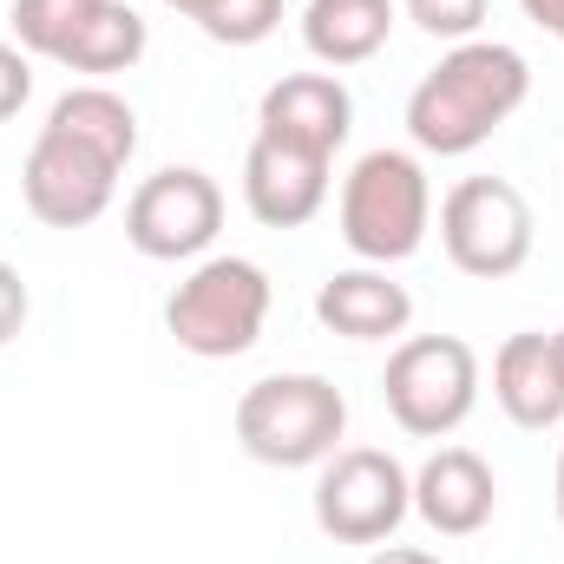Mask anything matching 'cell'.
<instances>
[{"label":"cell","instance_id":"obj_1","mask_svg":"<svg viewBox=\"0 0 564 564\" xmlns=\"http://www.w3.org/2000/svg\"><path fill=\"white\" fill-rule=\"evenodd\" d=\"M139 158V112L112 86H73L53 99L40 139L26 144L20 197L46 230H86L112 210L126 164Z\"/></svg>","mask_w":564,"mask_h":564},{"label":"cell","instance_id":"obj_2","mask_svg":"<svg viewBox=\"0 0 564 564\" xmlns=\"http://www.w3.org/2000/svg\"><path fill=\"white\" fill-rule=\"evenodd\" d=\"M532 99V66L506 40H459L408 93V139L426 158H466Z\"/></svg>","mask_w":564,"mask_h":564},{"label":"cell","instance_id":"obj_3","mask_svg":"<svg viewBox=\"0 0 564 564\" xmlns=\"http://www.w3.org/2000/svg\"><path fill=\"white\" fill-rule=\"evenodd\" d=\"M426 230H433V184L421 158L394 144L355 158V171L341 177V243L361 263L394 270L426 243Z\"/></svg>","mask_w":564,"mask_h":564},{"label":"cell","instance_id":"obj_4","mask_svg":"<svg viewBox=\"0 0 564 564\" xmlns=\"http://www.w3.org/2000/svg\"><path fill=\"white\" fill-rule=\"evenodd\" d=\"M237 446L257 466H322L328 453H341L348 433V401L328 375H263L237 394Z\"/></svg>","mask_w":564,"mask_h":564},{"label":"cell","instance_id":"obj_5","mask_svg":"<svg viewBox=\"0 0 564 564\" xmlns=\"http://www.w3.org/2000/svg\"><path fill=\"white\" fill-rule=\"evenodd\" d=\"M270 302H276V289L263 276V263H250V257H204L171 289L164 328L197 361H237V355H250L263 341Z\"/></svg>","mask_w":564,"mask_h":564},{"label":"cell","instance_id":"obj_6","mask_svg":"<svg viewBox=\"0 0 564 564\" xmlns=\"http://www.w3.org/2000/svg\"><path fill=\"white\" fill-rule=\"evenodd\" d=\"M381 401L401 433L446 440L479 408V355L459 335H401L381 375Z\"/></svg>","mask_w":564,"mask_h":564},{"label":"cell","instance_id":"obj_7","mask_svg":"<svg viewBox=\"0 0 564 564\" xmlns=\"http://www.w3.org/2000/svg\"><path fill=\"white\" fill-rule=\"evenodd\" d=\"M539 217L512 177H459L440 197V250L459 276L506 282L532 263Z\"/></svg>","mask_w":564,"mask_h":564},{"label":"cell","instance_id":"obj_8","mask_svg":"<svg viewBox=\"0 0 564 564\" xmlns=\"http://www.w3.org/2000/svg\"><path fill=\"white\" fill-rule=\"evenodd\" d=\"M414 512V473L388 446H341L315 473V525L335 545H388Z\"/></svg>","mask_w":564,"mask_h":564},{"label":"cell","instance_id":"obj_9","mask_svg":"<svg viewBox=\"0 0 564 564\" xmlns=\"http://www.w3.org/2000/svg\"><path fill=\"white\" fill-rule=\"evenodd\" d=\"M224 230V184L197 164H164L126 197V243L151 263H197Z\"/></svg>","mask_w":564,"mask_h":564},{"label":"cell","instance_id":"obj_10","mask_svg":"<svg viewBox=\"0 0 564 564\" xmlns=\"http://www.w3.org/2000/svg\"><path fill=\"white\" fill-rule=\"evenodd\" d=\"M328 171L335 158H315V151H295V144L257 132L243 151V204L263 230H302L328 204Z\"/></svg>","mask_w":564,"mask_h":564},{"label":"cell","instance_id":"obj_11","mask_svg":"<svg viewBox=\"0 0 564 564\" xmlns=\"http://www.w3.org/2000/svg\"><path fill=\"white\" fill-rule=\"evenodd\" d=\"M257 132L315 151V158H335L355 132V99L335 73H282L257 106Z\"/></svg>","mask_w":564,"mask_h":564},{"label":"cell","instance_id":"obj_12","mask_svg":"<svg viewBox=\"0 0 564 564\" xmlns=\"http://www.w3.org/2000/svg\"><path fill=\"white\" fill-rule=\"evenodd\" d=\"M414 512L440 539H473L499 512V479H492V466L473 446H440L414 473Z\"/></svg>","mask_w":564,"mask_h":564},{"label":"cell","instance_id":"obj_13","mask_svg":"<svg viewBox=\"0 0 564 564\" xmlns=\"http://www.w3.org/2000/svg\"><path fill=\"white\" fill-rule=\"evenodd\" d=\"M315 322L341 341H401L414 322V295L388 270L355 263V270H335L315 289Z\"/></svg>","mask_w":564,"mask_h":564},{"label":"cell","instance_id":"obj_14","mask_svg":"<svg viewBox=\"0 0 564 564\" xmlns=\"http://www.w3.org/2000/svg\"><path fill=\"white\" fill-rule=\"evenodd\" d=\"M492 401L525 433H545V426L564 421V368H558L552 335L519 328V335L499 341V355H492Z\"/></svg>","mask_w":564,"mask_h":564},{"label":"cell","instance_id":"obj_15","mask_svg":"<svg viewBox=\"0 0 564 564\" xmlns=\"http://www.w3.org/2000/svg\"><path fill=\"white\" fill-rule=\"evenodd\" d=\"M394 0H308L302 7V46L308 59H322L328 73L341 66H368L388 40H394Z\"/></svg>","mask_w":564,"mask_h":564},{"label":"cell","instance_id":"obj_16","mask_svg":"<svg viewBox=\"0 0 564 564\" xmlns=\"http://www.w3.org/2000/svg\"><path fill=\"white\" fill-rule=\"evenodd\" d=\"M144 46H151V26H144L139 7H132V0H99L93 20H86V26L73 33V46L59 53V66L106 86L112 73H132V66H139Z\"/></svg>","mask_w":564,"mask_h":564},{"label":"cell","instance_id":"obj_17","mask_svg":"<svg viewBox=\"0 0 564 564\" xmlns=\"http://www.w3.org/2000/svg\"><path fill=\"white\" fill-rule=\"evenodd\" d=\"M93 7H99V0H13V7H7L13 46H20L26 59H53V66H59V53L73 46V33L93 20Z\"/></svg>","mask_w":564,"mask_h":564},{"label":"cell","instance_id":"obj_18","mask_svg":"<svg viewBox=\"0 0 564 564\" xmlns=\"http://www.w3.org/2000/svg\"><path fill=\"white\" fill-rule=\"evenodd\" d=\"M282 26V0H210V13L197 20L204 40L217 46H263Z\"/></svg>","mask_w":564,"mask_h":564},{"label":"cell","instance_id":"obj_19","mask_svg":"<svg viewBox=\"0 0 564 564\" xmlns=\"http://www.w3.org/2000/svg\"><path fill=\"white\" fill-rule=\"evenodd\" d=\"M401 7H408V20H414L421 33L446 40V46H459V40H479L492 0H401Z\"/></svg>","mask_w":564,"mask_h":564},{"label":"cell","instance_id":"obj_20","mask_svg":"<svg viewBox=\"0 0 564 564\" xmlns=\"http://www.w3.org/2000/svg\"><path fill=\"white\" fill-rule=\"evenodd\" d=\"M26 99H33V59H26L13 40H0V126L20 119Z\"/></svg>","mask_w":564,"mask_h":564},{"label":"cell","instance_id":"obj_21","mask_svg":"<svg viewBox=\"0 0 564 564\" xmlns=\"http://www.w3.org/2000/svg\"><path fill=\"white\" fill-rule=\"evenodd\" d=\"M26 315H33V295H26V276L0 257V348L26 328Z\"/></svg>","mask_w":564,"mask_h":564},{"label":"cell","instance_id":"obj_22","mask_svg":"<svg viewBox=\"0 0 564 564\" xmlns=\"http://www.w3.org/2000/svg\"><path fill=\"white\" fill-rule=\"evenodd\" d=\"M519 7H525V20H532V26H545V33L564 46V0H519Z\"/></svg>","mask_w":564,"mask_h":564},{"label":"cell","instance_id":"obj_23","mask_svg":"<svg viewBox=\"0 0 564 564\" xmlns=\"http://www.w3.org/2000/svg\"><path fill=\"white\" fill-rule=\"evenodd\" d=\"M368 564H446L440 552H421V545H375Z\"/></svg>","mask_w":564,"mask_h":564},{"label":"cell","instance_id":"obj_24","mask_svg":"<svg viewBox=\"0 0 564 564\" xmlns=\"http://www.w3.org/2000/svg\"><path fill=\"white\" fill-rule=\"evenodd\" d=\"M164 7L184 13V20H204V13H210V0H164Z\"/></svg>","mask_w":564,"mask_h":564},{"label":"cell","instance_id":"obj_25","mask_svg":"<svg viewBox=\"0 0 564 564\" xmlns=\"http://www.w3.org/2000/svg\"><path fill=\"white\" fill-rule=\"evenodd\" d=\"M558 525H564V446H558Z\"/></svg>","mask_w":564,"mask_h":564},{"label":"cell","instance_id":"obj_26","mask_svg":"<svg viewBox=\"0 0 564 564\" xmlns=\"http://www.w3.org/2000/svg\"><path fill=\"white\" fill-rule=\"evenodd\" d=\"M552 348H558V368H564V328H558V335H552Z\"/></svg>","mask_w":564,"mask_h":564}]
</instances>
